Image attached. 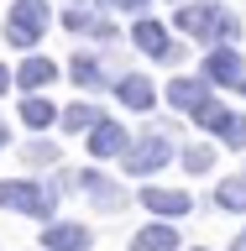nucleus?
<instances>
[{"label": "nucleus", "instance_id": "8", "mask_svg": "<svg viewBox=\"0 0 246 251\" xmlns=\"http://www.w3.org/2000/svg\"><path fill=\"white\" fill-rule=\"evenodd\" d=\"M141 204H147L152 215H163V220H184L189 209H194V199L178 194V188H141Z\"/></svg>", "mask_w": 246, "mask_h": 251}, {"label": "nucleus", "instance_id": "1", "mask_svg": "<svg viewBox=\"0 0 246 251\" xmlns=\"http://www.w3.org/2000/svg\"><path fill=\"white\" fill-rule=\"evenodd\" d=\"M178 31H189V37H199V42H231L236 31H241V21H236L231 11H220L215 0H204V5H184L178 11Z\"/></svg>", "mask_w": 246, "mask_h": 251}, {"label": "nucleus", "instance_id": "13", "mask_svg": "<svg viewBox=\"0 0 246 251\" xmlns=\"http://www.w3.org/2000/svg\"><path fill=\"white\" fill-rule=\"evenodd\" d=\"M79 183L89 188V199L100 204V209H110V215H115V209H126V194L110 183V178H100V173H79Z\"/></svg>", "mask_w": 246, "mask_h": 251}, {"label": "nucleus", "instance_id": "9", "mask_svg": "<svg viewBox=\"0 0 246 251\" xmlns=\"http://www.w3.org/2000/svg\"><path fill=\"white\" fill-rule=\"evenodd\" d=\"M89 152H94V157H126V152H131V141H126V126L100 121V126L89 131Z\"/></svg>", "mask_w": 246, "mask_h": 251}, {"label": "nucleus", "instance_id": "12", "mask_svg": "<svg viewBox=\"0 0 246 251\" xmlns=\"http://www.w3.org/2000/svg\"><path fill=\"white\" fill-rule=\"evenodd\" d=\"M53 78H58V63H53V58H37V52H31V58L21 63V74H16V84H21L27 94H37V89H47Z\"/></svg>", "mask_w": 246, "mask_h": 251}, {"label": "nucleus", "instance_id": "22", "mask_svg": "<svg viewBox=\"0 0 246 251\" xmlns=\"http://www.w3.org/2000/svg\"><path fill=\"white\" fill-rule=\"evenodd\" d=\"M27 162H58V147H53V141H31V147H27Z\"/></svg>", "mask_w": 246, "mask_h": 251}, {"label": "nucleus", "instance_id": "27", "mask_svg": "<svg viewBox=\"0 0 246 251\" xmlns=\"http://www.w3.org/2000/svg\"><path fill=\"white\" fill-rule=\"evenodd\" d=\"M241 94H246V78H241Z\"/></svg>", "mask_w": 246, "mask_h": 251}, {"label": "nucleus", "instance_id": "11", "mask_svg": "<svg viewBox=\"0 0 246 251\" xmlns=\"http://www.w3.org/2000/svg\"><path fill=\"white\" fill-rule=\"evenodd\" d=\"M42 251H89V230L84 225H47Z\"/></svg>", "mask_w": 246, "mask_h": 251}, {"label": "nucleus", "instance_id": "10", "mask_svg": "<svg viewBox=\"0 0 246 251\" xmlns=\"http://www.w3.org/2000/svg\"><path fill=\"white\" fill-rule=\"evenodd\" d=\"M115 100H121L126 110H152V105H157V89H152V78L126 74L121 84H115Z\"/></svg>", "mask_w": 246, "mask_h": 251}, {"label": "nucleus", "instance_id": "24", "mask_svg": "<svg viewBox=\"0 0 246 251\" xmlns=\"http://www.w3.org/2000/svg\"><path fill=\"white\" fill-rule=\"evenodd\" d=\"M5 89H11V74H5V68H0V94H5Z\"/></svg>", "mask_w": 246, "mask_h": 251}, {"label": "nucleus", "instance_id": "20", "mask_svg": "<svg viewBox=\"0 0 246 251\" xmlns=\"http://www.w3.org/2000/svg\"><path fill=\"white\" fill-rule=\"evenodd\" d=\"M184 168L189 173H210L215 168V152H210V147H184Z\"/></svg>", "mask_w": 246, "mask_h": 251}, {"label": "nucleus", "instance_id": "3", "mask_svg": "<svg viewBox=\"0 0 246 251\" xmlns=\"http://www.w3.org/2000/svg\"><path fill=\"white\" fill-rule=\"evenodd\" d=\"M168 157H173V141L157 136V131H147L141 141H131V152H126V173H131V178H152L157 168H168Z\"/></svg>", "mask_w": 246, "mask_h": 251}, {"label": "nucleus", "instance_id": "16", "mask_svg": "<svg viewBox=\"0 0 246 251\" xmlns=\"http://www.w3.org/2000/svg\"><path fill=\"white\" fill-rule=\"evenodd\" d=\"M53 121H58V110L47 105L42 94H27V100H21V126H31V131H47Z\"/></svg>", "mask_w": 246, "mask_h": 251}, {"label": "nucleus", "instance_id": "21", "mask_svg": "<svg viewBox=\"0 0 246 251\" xmlns=\"http://www.w3.org/2000/svg\"><path fill=\"white\" fill-rule=\"evenodd\" d=\"M220 141L241 152V147H246V115H231V121H225V131H220Z\"/></svg>", "mask_w": 246, "mask_h": 251}, {"label": "nucleus", "instance_id": "26", "mask_svg": "<svg viewBox=\"0 0 246 251\" xmlns=\"http://www.w3.org/2000/svg\"><path fill=\"white\" fill-rule=\"evenodd\" d=\"M5 141H11V131H5V121H0V147H5Z\"/></svg>", "mask_w": 246, "mask_h": 251}, {"label": "nucleus", "instance_id": "17", "mask_svg": "<svg viewBox=\"0 0 246 251\" xmlns=\"http://www.w3.org/2000/svg\"><path fill=\"white\" fill-rule=\"evenodd\" d=\"M105 121V115H100V110L94 105H84V100H79V105H68L63 110V131H94V126Z\"/></svg>", "mask_w": 246, "mask_h": 251}, {"label": "nucleus", "instance_id": "18", "mask_svg": "<svg viewBox=\"0 0 246 251\" xmlns=\"http://www.w3.org/2000/svg\"><path fill=\"white\" fill-rule=\"evenodd\" d=\"M215 204H220V209H236V215H241V209H246V178H220Z\"/></svg>", "mask_w": 246, "mask_h": 251}, {"label": "nucleus", "instance_id": "5", "mask_svg": "<svg viewBox=\"0 0 246 251\" xmlns=\"http://www.w3.org/2000/svg\"><path fill=\"white\" fill-rule=\"evenodd\" d=\"M131 42H137L147 58H163V63H173V58H178V47L168 42V26H163V21H147V16L131 26Z\"/></svg>", "mask_w": 246, "mask_h": 251}, {"label": "nucleus", "instance_id": "4", "mask_svg": "<svg viewBox=\"0 0 246 251\" xmlns=\"http://www.w3.org/2000/svg\"><path fill=\"white\" fill-rule=\"evenodd\" d=\"M0 209H16V215H37V220H47L53 199H47V188L27 183V178H11V183H0Z\"/></svg>", "mask_w": 246, "mask_h": 251}, {"label": "nucleus", "instance_id": "23", "mask_svg": "<svg viewBox=\"0 0 246 251\" xmlns=\"http://www.w3.org/2000/svg\"><path fill=\"white\" fill-rule=\"evenodd\" d=\"M100 5H110V11H141L147 0H100Z\"/></svg>", "mask_w": 246, "mask_h": 251}, {"label": "nucleus", "instance_id": "14", "mask_svg": "<svg viewBox=\"0 0 246 251\" xmlns=\"http://www.w3.org/2000/svg\"><path fill=\"white\" fill-rule=\"evenodd\" d=\"M68 74H74V84H79V89H115V84L105 78V68H100L89 52H79V58L68 63Z\"/></svg>", "mask_w": 246, "mask_h": 251}, {"label": "nucleus", "instance_id": "6", "mask_svg": "<svg viewBox=\"0 0 246 251\" xmlns=\"http://www.w3.org/2000/svg\"><path fill=\"white\" fill-rule=\"evenodd\" d=\"M168 105L199 115V110L210 105V78H173V84H168Z\"/></svg>", "mask_w": 246, "mask_h": 251}, {"label": "nucleus", "instance_id": "19", "mask_svg": "<svg viewBox=\"0 0 246 251\" xmlns=\"http://www.w3.org/2000/svg\"><path fill=\"white\" fill-rule=\"evenodd\" d=\"M194 121H199L204 131H215V136H220V131H225V121H231V110H225V105H215V100H210V105H204L199 115H194Z\"/></svg>", "mask_w": 246, "mask_h": 251}, {"label": "nucleus", "instance_id": "15", "mask_svg": "<svg viewBox=\"0 0 246 251\" xmlns=\"http://www.w3.org/2000/svg\"><path fill=\"white\" fill-rule=\"evenodd\" d=\"M131 251H178V230L173 225H147V230H137Z\"/></svg>", "mask_w": 246, "mask_h": 251}, {"label": "nucleus", "instance_id": "7", "mask_svg": "<svg viewBox=\"0 0 246 251\" xmlns=\"http://www.w3.org/2000/svg\"><path fill=\"white\" fill-rule=\"evenodd\" d=\"M204 78H210V84H236V89H241V78H246L241 52H236V47H215V52L204 58Z\"/></svg>", "mask_w": 246, "mask_h": 251}, {"label": "nucleus", "instance_id": "2", "mask_svg": "<svg viewBox=\"0 0 246 251\" xmlns=\"http://www.w3.org/2000/svg\"><path fill=\"white\" fill-rule=\"evenodd\" d=\"M47 21H53L47 0H16V5H11V21H5V42H11V47H31V42H42Z\"/></svg>", "mask_w": 246, "mask_h": 251}, {"label": "nucleus", "instance_id": "25", "mask_svg": "<svg viewBox=\"0 0 246 251\" xmlns=\"http://www.w3.org/2000/svg\"><path fill=\"white\" fill-rule=\"evenodd\" d=\"M231 251H246V230H241V235H236V246H231Z\"/></svg>", "mask_w": 246, "mask_h": 251}]
</instances>
